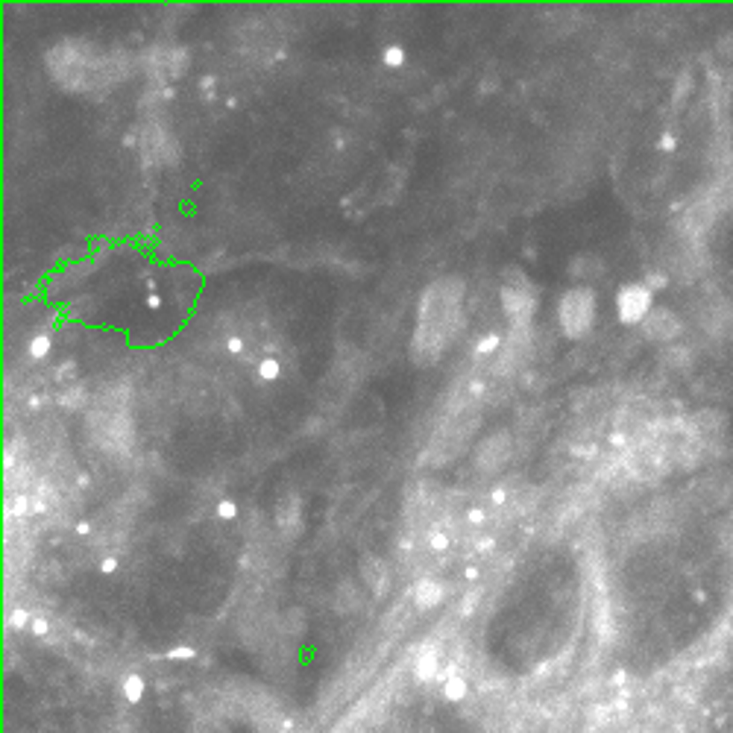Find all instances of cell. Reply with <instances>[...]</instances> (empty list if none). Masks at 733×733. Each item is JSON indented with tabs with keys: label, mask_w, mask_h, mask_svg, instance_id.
I'll use <instances>...</instances> for the list:
<instances>
[{
	"label": "cell",
	"mask_w": 733,
	"mask_h": 733,
	"mask_svg": "<svg viewBox=\"0 0 733 733\" xmlns=\"http://www.w3.org/2000/svg\"><path fill=\"white\" fill-rule=\"evenodd\" d=\"M47 68H50L53 80L65 89H86L91 82V68L94 65L82 56V50L77 44L65 42L56 44L50 53H47Z\"/></svg>",
	"instance_id": "2"
},
{
	"label": "cell",
	"mask_w": 733,
	"mask_h": 733,
	"mask_svg": "<svg viewBox=\"0 0 733 733\" xmlns=\"http://www.w3.org/2000/svg\"><path fill=\"white\" fill-rule=\"evenodd\" d=\"M382 62L388 65V68H402L405 65V50H402L399 44H390L382 50Z\"/></svg>",
	"instance_id": "11"
},
{
	"label": "cell",
	"mask_w": 733,
	"mask_h": 733,
	"mask_svg": "<svg viewBox=\"0 0 733 733\" xmlns=\"http://www.w3.org/2000/svg\"><path fill=\"white\" fill-rule=\"evenodd\" d=\"M200 86H203L205 91H209V97H212V86H214V77H203V82H200Z\"/></svg>",
	"instance_id": "26"
},
{
	"label": "cell",
	"mask_w": 733,
	"mask_h": 733,
	"mask_svg": "<svg viewBox=\"0 0 733 733\" xmlns=\"http://www.w3.org/2000/svg\"><path fill=\"white\" fill-rule=\"evenodd\" d=\"M460 303H464V282L455 276L437 279L426 288L420 303L417 332L411 341V359L420 366H428L440 359V352L449 346V337L460 326Z\"/></svg>",
	"instance_id": "1"
},
{
	"label": "cell",
	"mask_w": 733,
	"mask_h": 733,
	"mask_svg": "<svg viewBox=\"0 0 733 733\" xmlns=\"http://www.w3.org/2000/svg\"><path fill=\"white\" fill-rule=\"evenodd\" d=\"M499 346H502V337L499 335H496V332L493 335H484L482 341L475 343V355H493L496 350H499Z\"/></svg>",
	"instance_id": "14"
},
{
	"label": "cell",
	"mask_w": 733,
	"mask_h": 733,
	"mask_svg": "<svg viewBox=\"0 0 733 733\" xmlns=\"http://www.w3.org/2000/svg\"><path fill=\"white\" fill-rule=\"evenodd\" d=\"M361 572H364V581L373 587V593L375 596H382L384 593V587H388V575H384V567H382V560H375V558H364L361 560Z\"/></svg>",
	"instance_id": "9"
},
{
	"label": "cell",
	"mask_w": 733,
	"mask_h": 733,
	"mask_svg": "<svg viewBox=\"0 0 733 733\" xmlns=\"http://www.w3.org/2000/svg\"><path fill=\"white\" fill-rule=\"evenodd\" d=\"M33 511V499H27L24 493H18L9 499V513L12 516H24V513H30Z\"/></svg>",
	"instance_id": "15"
},
{
	"label": "cell",
	"mask_w": 733,
	"mask_h": 733,
	"mask_svg": "<svg viewBox=\"0 0 733 733\" xmlns=\"http://www.w3.org/2000/svg\"><path fill=\"white\" fill-rule=\"evenodd\" d=\"M77 531H80V534H89V531H91V525H89V522H80V525H77Z\"/></svg>",
	"instance_id": "27"
},
{
	"label": "cell",
	"mask_w": 733,
	"mask_h": 733,
	"mask_svg": "<svg viewBox=\"0 0 733 733\" xmlns=\"http://www.w3.org/2000/svg\"><path fill=\"white\" fill-rule=\"evenodd\" d=\"M276 522H279V529H285V531L299 529V499L297 496H285V499L279 502Z\"/></svg>",
	"instance_id": "8"
},
{
	"label": "cell",
	"mask_w": 733,
	"mask_h": 733,
	"mask_svg": "<svg viewBox=\"0 0 733 733\" xmlns=\"http://www.w3.org/2000/svg\"><path fill=\"white\" fill-rule=\"evenodd\" d=\"M33 631L35 634H47V622H44V619H33Z\"/></svg>",
	"instance_id": "24"
},
{
	"label": "cell",
	"mask_w": 733,
	"mask_h": 733,
	"mask_svg": "<svg viewBox=\"0 0 733 733\" xmlns=\"http://www.w3.org/2000/svg\"><path fill=\"white\" fill-rule=\"evenodd\" d=\"M502 305L507 314H522L531 308V282L522 276L520 267H507L502 285Z\"/></svg>",
	"instance_id": "4"
},
{
	"label": "cell",
	"mask_w": 733,
	"mask_h": 733,
	"mask_svg": "<svg viewBox=\"0 0 733 733\" xmlns=\"http://www.w3.org/2000/svg\"><path fill=\"white\" fill-rule=\"evenodd\" d=\"M596 317V294L590 288H572L563 294L560 308H558V320L567 337H581L590 332Z\"/></svg>",
	"instance_id": "3"
},
{
	"label": "cell",
	"mask_w": 733,
	"mask_h": 733,
	"mask_svg": "<svg viewBox=\"0 0 733 733\" xmlns=\"http://www.w3.org/2000/svg\"><path fill=\"white\" fill-rule=\"evenodd\" d=\"M279 373H282V364L276 359H265V361H258V375H261V382H276L279 379Z\"/></svg>",
	"instance_id": "13"
},
{
	"label": "cell",
	"mask_w": 733,
	"mask_h": 733,
	"mask_svg": "<svg viewBox=\"0 0 733 733\" xmlns=\"http://www.w3.org/2000/svg\"><path fill=\"white\" fill-rule=\"evenodd\" d=\"M47 355H50V337H47V335H35L33 341H30V359L42 361V359H47Z\"/></svg>",
	"instance_id": "12"
},
{
	"label": "cell",
	"mask_w": 733,
	"mask_h": 733,
	"mask_svg": "<svg viewBox=\"0 0 733 733\" xmlns=\"http://www.w3.org/2000/svg\"><path fill=\"white\" fill-rule=\"evenodd\" d=\"M218 516L220 520H235V516H238V505H235L232 499H223L218 505Z\"/></svg>",
	"instance_id": "17"
},
{
	"label": "cell",
	"mask_w": 733,
	"mask_h": 733,
	"mask_svg": "<svg viewBox=\"0 0 733 733\" xmlns=\"http://www.w3.org/2000/svg\"><path fill=\"white\" fill-rule=\"evenodd\" d=\"M352 605H355V587L352 584H343V605L341 607L346 610V607H352Z\"/></svg>",
	"instance_id": "19"
},
{
	"label": "cell",
	"mask_w": 733,
	"mask_h": 733,
	"mask_svg": "<svg viewBox=\"0 0 733 733\" xmlns=\"http://www.w3.org/2000/svg\"><path fill=\"white\" fill-rule=\"evenodd\" d=\"M417 675L420 678H435L437 675V648L422 645L417 654Z\"/></svg>",
	"instance_id": "10"
},
{
	"label": "cell",
	"mask_w": 733,
	"mask_h": 733,
	"mask_svg": "<svg viewBox=\"0 0 733 733\" xmlns=\"http://www.w3.org/2000/svg\"><path fill=\"white\" fill-rule=\"evenodd\" d=\"M511 435L507 431H496L487 440H482V446H478L475 452V464L482 473H496L507 458H511Z\"/></svg>",
	"instance_id": "5"
},
{
	"label": "cell",
	"mask_w": 733,
	"mask_h": 733,
	"mask_svg": "<svg viewBox=\"0 0 733 733\" xmlns=\"http://www.w3.org/2000/svg\"><path fill=\"white\" fill-rule=\"evenodd\" d=\"M428 546H431V552H446V549H449V534L440 531V529H431V534H428Z\"/></svg>",
	"instance_id": "16"
},
{
	"label": "cell",
	"mask_w": 733,
	"mask_h": 733,
	"mask_svg": "<svg viewBox=\"0 0 733 733\" xmlns=\"http://www.w3.org/2000/svg\"><path fill=\"white\" fill-rule=\"evenodd\" d=\"M9 622H12V628H24L27 622H33V619H30V613H27V610H12Z\"/></svg>",
	"instance_id": "18"
},
{
	"label": "cell",
	"mask_w": 733,
	"mask_h": 733,
	"mask_svg": "<svg viewBox=\"0 0 733 733\" xmlns=\"http://www.w3.org/2000/svg\"><path fill=\"white\" fill-rule=\"evenodd\" d=\"M440 598H444V584H440V581L426 575L413 584V605L417 607H435V605H440Z\"/></svg>",
	"instance_id": "7"
},
{
	"label": "cell",
	"mask_w": 733,
	"mask_h": 733,
	"mask_svg": "<svg viewBox=\"0 0 733 733\" xmlns=\"http://www.w3.org/2000/svg\"><path fill=\"white\" fill-rule=\"evenodd\" d=\"M115 569H118V560H115V558H103V563H100V572H103V575H112Z\"/></svg>",
	"instance_id": "21"
},
{
	"label": "cell",
	"mask_w": 733,
	"mask_h": 733,
	"mask_svg": "<svg viewBox=\"0 0 733 733\" xmlns=\"http://www.w3.org/2000/svg\"><path fill=\"white\" fill-rule=\"evenodd\" d=\"M648 305H652V294L643 285H628L619 290L616 297V312L622 323H637L648 314Z\"/></svg>",
	"instance_id": "6"
},
{
	"label": "cell",
	"mask_w": 733,
	"mask_h": 733,
	"mask_svg": "<svg viewBox=\"0 0 733 733\" xmlns=\"http://www.w3.org/2000/svg\"><path fill=\"white\" fill-rule=\"evenodd\" d=\"M467 520L473 522V525H482V522H484V511H482V507H469Z\"/></svg>",
	"instance_id": "20"
},
{
	"label": "cell",
	"mask_w": 733,
	"mask_h": 733,
	"mask_svg": "<svg viewBox=\"0 0 733 733\" xmlns=\"http://www.w3.org/2000/svg\"><path fill=\"white\" fill-rule=\"evenodd\" d=\"M490 499H493V505H502V502L507 499V493H505V487H496V490L490 493Z\"/></svg>",
	"instance_id": "23"
},
{
	"label": "cell",
	"mask_w": 733,
	"mask_h": 733,
	"mask_svg": "<svg viewBox=\"0 0 733 733\" xmlns=\"http://www.w3.org/2000/svg\"><path fill=\"white\" fill-rule=\"evenodd\" d=\"M227 350H229L232 355L243 352V341H241V337H229V341H227Z\"/></svg>",
	"instance_id": "22"
},
{
	"label": "cell",
	"mask_w": 733,
	"mask_h": 733,
	"mask_svg": "<svg viewBox=\"0 0 733 733\" xmlns=\"http://www.w3.org/2000/svg\"><path fill=\"white\" fill-rule=\"evenodd\" d=\"M147 305H150V308H162V297H158V294H150V297H147Z\"/></svg>",
	"instance_id": "25"
}]
</instances>
